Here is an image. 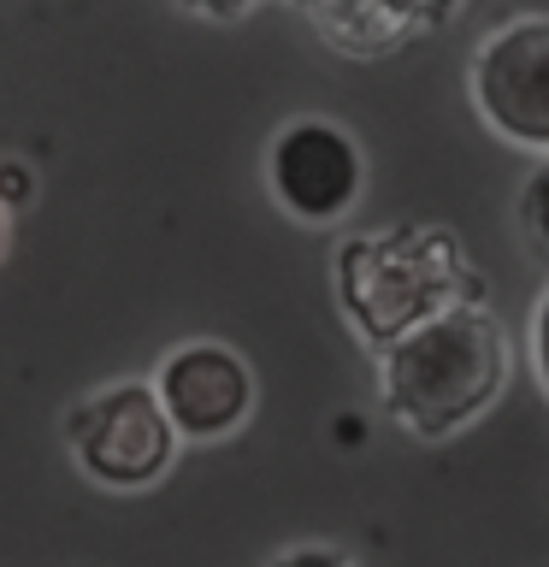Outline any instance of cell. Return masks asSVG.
<instances>
[{"instance_id": "obj_3", "label": "cell", "mask_w": 549, "mask_h": 567, "mask_svg": "<svg viewBox=\"0 0 549 567\" xmlns=\"http://www.w3.org/2000/svg\"><path fill=\"white\" fill-rule=\"evenodd\" d=\"M65 437L77 467L113 491L154 485L177 455V432L154 396V384H113L101 396L77 402L65 420Z\"/></svg>"}, {"instance_id": "obj_2", "label": "cell", "mask_w": 549, "mask_h": 567, "mask_svg": "<svg viewBox=\"0 0 549 567\" xmlns=\"http://www.w3.org/2000/svg\"><path fill=\"white\" fill-rule=\"evenodd\" d=\"M467 278L473 272L460 260V243L432 225H390V230H372V237H349L336 248L343 313L361 326V337L379 354H390L419 326H432L437 313L460 308Z\"/></svg>"}, {"instance_id": "obj_4", "label": "cell", "mask_w": 549, "mask_h": 567, "mask_svg": "<svg viewBox=\"0 0 549 567\" xmlns=\"http://www.w3.org/2000/svg\"><path fill=\"white\" fill-rule=\"evenodd\" d=\"M266 184H272L278 207L301 225H336L361 202L366 159L354 136L331 118H296L272 136L266 154Z\"/></svg>"}, {"instance_id": "obj_1", "label": "cell", "mask_w": 549, "mask_h": 567, "mask_svg": "<svg viewBox=\"0 0 549 567\" xmlns=\"http://www.w3.org/2000/svg\"><path fill=\"white\" fill-rule=\"evenodd\" d=\"M508 337L485 308H449L384 354V408L407 432L449 437L503 396Z\"/></svg>"}, {"instance_id": "obj_10", "label": "cell", "mask_w": 549, "mask_h": 567, "mask_svg": "<svg viewBox=\"0 0 549 567\" xmlns=\"http://www.w3.org/2000/svg\"><path fill=\"white\" fill-rule=\"evenodd\" d=\"M272 567H354V561H349V556H336V549L308 544V549H290V556H278Z\"/></svg>"}, {"instance_id": "obj_6", "label": "cell", "mask_w": 549, "mask_h": 567, "mask_svg": "<svg viewBox=\"0 0 549 567\" xmlns=\"http://www.w3.org/2000/svg\"><path fill=\"white\" fill-rule=\"evenodd\" d=\"M154 396L166 408L177 437L213 443V437H230L248 420V408H255V372L225 343H184L159 361Z\"/></svg>"}, {"instance_id": "obj_9", "label": "cell", "mask_w": 549, "mask_h": 567, "mask_svg": "<svg viewBox=\"0 0 549 567\" xmlns=\"http://www.w3.org/2000/svg\"><path fill=\"white\" fill-rule=\"evenodd\" d=\"M531 367H538V384L549 396V290L538 296V308H531Z\"/></svg>"}, {"instance_id": "obj_7", "label": "cell", "mask_w": 549, "mask_h": 567, "mask_svg": "<svg viewBox=\"0 0 549 567\" xmlns=\"http://www.w3.org/2000/svg\"><path fill=\"white\" fill-rule=\"evenodd\" d=\"M308 18L336 53L379 60V53L402 48L414 24H437L443 12L437 7H384V0H343V7H308Z\"/></svg>"}, {"instance_id": "obj_5", "label": "cell", "mask_w": 549, "mask_h": 567, "mask_svg": "<svg viewBox=\"0 0 549 567\" xmlns=\"http://www.w3.org/2000/svg\"><path fill=\"white\" fill-rule=\"evenodd\" d=\"M473 101L496 136L549 154V18H514L473 53Z\"/></svg>"}, {"instance_id": "obj_8", "label": "cell", "mask_w": 549, "mask_h": 567, "mask_svg": "<svg viewBox=\"0 0 549 567\" xmlns=\"http://www.w3.org/2000/svg\"><path fill=\"white\" fill-rule=\"evenodd\" d=\"M520 219H526V230H531V243H538V248H549V166H543V172L526 184Z\"/></svg>"}]
</instances>
